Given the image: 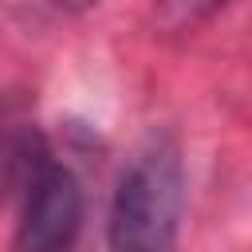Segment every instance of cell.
I'll return each mask as SVG.
<instances>
[{"label": "cell", "mask_w": 252, "mask_h": 252, "mask_svg": "<svg viewBox=\"0 0 252 252\" xmlns=\"http://www.w3.org/2000/svg\"><path fill=\"white\" fill-rule=\"evenodd\" d=\"M59 8H71V12H79V8H91L94 0H55Z\"/></svg>", "instance_id": "5"}, {"label": "cell", "mask_w": 252, "mask_h": 252, "mask_svg": "<svg viewBox=\"0 0 252 252\" xmlns=\"http://www.w3.org/2000/svg\"><path fill=\"white\" fill-rule=\"evenodd\" d=\"M224 4L228 0H154V20L165 35H181V32H197Z\"/></svg>", "instance_id": "4"}, {"label": "cell", "mask_w": 252, "mask_h": 252, "mask_svg": "<svg viewBox=\"0 0 252 252\" xmlns=\"http://www.w3.org/2000/svg\"><path fill=\"white\" fill-rule=\"evenodd\" d=\"M185 205V169L173 134L154 130L122 165L110 220H106V248L110 252H173Z\"/></svg>", "instance_id": "1"}, {"label": "cell", "mask_w": 252, "mask_h": 252, "mask_svg": "<svg viewBox=\"0 0 252 252\" xmlns=\"http://www.w3.org/2000/svg\"><path fill=\"white\" fill-rule=\"evenodd\" d=\"M43 150V138L32 122L28 98L20 94H0V201L8 197L12 185H20L35 161V154Z\"/></svg>", "instance_id": "3"}, {"label": "cell", "mask_w": 252, "mask_h": 252, "mask_svg": "<svg viewBox=\"0 0 252 252\" xmlns=\"http://www.w3.org/2000/svg\"><path fill=\"white\" fill-rule=\"evenodd\" d=\"M79 228H83V189L63 161L39 150L24 177L16 252H71Z\"/></svg>", "instance_id": "2"}]
</instances>
